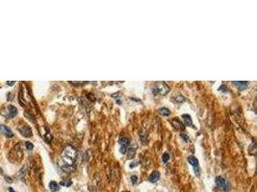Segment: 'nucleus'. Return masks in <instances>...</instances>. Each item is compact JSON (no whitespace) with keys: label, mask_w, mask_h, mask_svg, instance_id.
I'll list each match as a JSON object with an SVG mask.
<instances>
[{"label":"nucleus","mask_w":257,"mask_h":192,"mask_svg":"<svg viewBox=\"0 0 257 192\" xmlns=\"http://www.w3.org/2000/svg\"><path fill=\"white\" fill-rule=\"evenodd\" d=\"M77 156H78V151L71 145H67L62 151V157L66 164H73L75 162Z\"/></svg>","instance_id":"1"},{"label":"nucleus","mask_w":257,"mask_h":192,"mask_svg":"<svg viewBox=\"0 0 257 192\" xmlns=\"http://www.w3.org/2000/svg\"><path fill=\"white\" fill-rule=\"evenodd\" d=\"M170 87L165 82H157L152 87V92L154 95H166L170 92Z\"/></svg>","instance_id":"2"},{"label":"nucleus","mask_w":257,"mask_h":192,"mask_svg":"<svg viewBox=\"0 0 257 192\" xmlns=\"http://www.w3.org/2000/svg\"><path fill=\"white\" fill-rule=\"evenodd\" d=\"M118 143L120 145V153L121 154H125L127 149H128L129 145H130V138L128 136H121V138L118 139Z\"/></svg>","instance_id":"3"},{"label":"nucleus","mask_w":257,"mask_h":192,"mask_svg":"<svg viewBox=\"0 0 257 192\" xmlns=\"http://www.w3.org/2000/svg\"><path fill=\"white\" fill-rule=\"evenodd\" d=\"M216 185H218V187L220 188L223 191H228L229 188H230V185H229L227 181L220 176L216 178Z\"/></svg>","instance_id":"4"},{"label":"nucleus","mask_w":257,"mask_h":192,"mask_svg":"<svg viewBox=\"0 0 257 192\" xmlns=\"http://www.w3.org/2000/svg\"><path fill=\"white\" fill-rule=\"evenodd\" d=\"M188 161H189V163L191 164V165L194 167L195 174L197 175V177H198L200 176V166H198L197 158L195 157H194V156H190V157H188Z\"/></svg>","instance_id":"5"},{"label":"nucleus","mask_w":257,"mask_h":192,"mask_svg":"<svg viewBox=\"0 0 257 192\" xmlns=\"http://www.w3.org/2000/svg\"><path fill=\"white\" fill-rule=\"evenodd\" d=\"M170 122H171V124H172V127H174L175 130H177V131H184L185 130L184 125L182 124V122L180 120H178V118H173Z\"/></svg>","instance_id":"6"},{"label":"nucleus","mask_w":257,"mask_h":192,"mask_svg":"<svg viewBox=\"0 0 257 192\" xmlns=\"http://www.w3.org/2000/svg\"><path fill=\"white\" fill-rule=\"evenodd\" d=\"M19 131H20V133L22 134V136H25V138H30V136H32L31 128H30L28 125H24V126H22V128L19 129Z\"/></svg>","instance_id":"7"},{"label":"nucleus","mask_w":257,"mask_h":192,"mask_svg":"<svg viewBox=\"0 0 257 192\" xmlns=\"http://www.w3.org/2000/svg\"><path fill=\"white\" fill-rule=\"evenodd\" d=\"M136 149H137V146L136 145H129L128 149H127L125 155L127 158H133L134 156H135V153H136Z\"/></svg>","instance_id":"8"},{"label":"nucleus","mask_w":257,"mask_h":192,"mask_svg":"<svg viewBox=\"0 0 257 192\" xmlns=\"http://www.w3.org/2000/svg\"><path fill=\"white\" fill-rule=\"evenodd\" d=\"M0 131L3 133L5 136H7V138H12V136H14L13 134V132L11 131L10 128H8L7 126L5 125H0Z\"/></svg>","instance_id":"9"},{"label":"nucleus","mask_w":257,"mask_h":192,"mask_svg":"<svg viewBox=\"0 0 257 192\" xmlns=\"http://www.w3.org/2000/svg\"><path fill=\"white\" fill-rule=\"evenodd\" d=\"M233 84L236 86L240 90H244L248 87V82L247 81H238V82H233Z\"/></svg>","instance_id":"10"},{"label":"nucleus","mask_w":257,"mask_h":192,"mask_svg":"<svg viewBox=\"0 0 257 192\" xmlns=\"http://www.w3.org/2000/svg\"><path fill=\"white\" fill-rule=\"evenodd\" d=\"M7 111H8L7 116L10 117V118H12V117L16 116V113H18V109H16V107H14V106H9V107H8V109H7Z\"/></svg>","instance_id":"11"},{"label":"nucleus","mask_w":257,"mask_h":192,"mask_svg":"<svg viewBox=\"0 0 257 192\" xmlns=\"http://www.w3.org/2000/svg\"><path fill=\"white\" fill-rule=\"evenodd\" d=\"M160 179V172L159 171H153L151 175L149 176V182L150 183H156Z\"/></svg>","instance_id":"12"},{"label":"nucleus","mask_w":257,"mask_h":192,"mask_svg":"<svg viewBox=\"0 0 257 192\" xmlns=\"http://www.w3.org/2000/svg\"><path fill=\"white\" fill-rule=\"evenodd\" d=\"M182 118H183L184 124L186 126H193L192 117H191L189 114H183L182 115Z\"/></svg>","instance_id":"13"},{"label":"nucleus","mask_w":257,"mask_h":192,"mask_svg":"<svg viewBox=\"0 0 257 192\" xmlns=\"http://www.w3.org/2000/svg\"><path fill=\"white\" fill-rule=\"evenodd\" d=\"M62 169L67 173H71L75 170V165H73V164H65V165H62Z\"/></svg>","instance_id":"14"},{"label":"nucleus","mask_w":257,"mask_h":192,"mask_svg":"<svg viewBox=\"0 0 257 192\" xmlns=\"http://www.w3.org/2000/svg\"><path fill=\"white\" fill-rule=\"evenodd\" d=\"M172 101H174L175 103H177V104H179V103H182V102H184L185 101V97L182 94H175L174 96H173L172 97V99H171Z\"/></svg>","instance_id":"15"},{"label":"nucleus","mask_w":257,"mask_h":192,"mask_svg":"<svg viewBox=\"0 0 257 192\" xmlns=\"http://www.w3.org/2000/svg\"><path fill=\"white\" fill-rule=\"evenodd\" d=\"M158 112L161 115H163V116H168V115H170V111L168 109V108H161L158 109Z\"/></svg>","instance_id":"16"},{"label":"nucleus","mask_w":257,"mask_h":192,"mask_svg":"<svg viewBox=\"0 0 257 192\" xmlns=\"http://www.w3.org/2000/svg\"><path fill=\"white\" fill-rule=\"evenodd\" d=\"M48 186H49V188H50V190L53 192H56L59 190V185H58L56 182H50Z\"/></svg>","instance_id":"17"},{"label":"nucleus","mask_w":257,"mask_h":192,"mask_svg":"<svg viewBox=\"0 0 257 192\" xmlns=\"http://www.w3.org/2000/svg\"><path fill=\"white\" fill-rule=\"evenodd\" d=\"M248 150H250V155L255 156V154H256V142L255 141L252 142V144H251Z\"/></svg>","instance_id":"18"},{"label":"nucleus","mask_w":257,"mask_h":192,"mask_svg":"<svg viewBox=\"0 0 257 192\" xmlns=\"http://www.w3.org/2000/svg\"><path fill=\"white\" fill-rule=\"evenodd\" d=\"M140 138L143 144L146 143V140H147V134H146V133L143 130L140 133Z\"/></svg>","instance_id":"19"},{"label":"nucleus","mask_w":257,"mask_h":192,"mask_svg":"<svg viewBox=\"0 0 257 192\" xmlns=\"http://www.w3.org/2000/svg\"><path fill=\"white\" fill-rule=\"evenodd\" d=\"M168 160H170V154H168V153H164V154H163V156H162L163 162L167 163L168 161Z\"/></svg>","instance_id":"20"},{"label":"nucleus","mask_w":257,"mask_h":192,"mask_svg":"<svg viewBox=\"0 0 257 192\" xmlns=\"http://www.w3.org/2000/svg\"><path fill=\"white\" fill-rule=\"evenodd\" d=\"M71 181L70 180H66V181H63V182H61V185H65V186H70L71 185Z\"/></svg>","instance_id":"21"},{"label":"nucleus","mask_w":257,"mask_h":192,"mask_svg":"<svg viewBox=\"0 0 257 192\" xmlns=\"http://www.w3.org/2000/svg\"><path fill=\"white\" fill-rule=\"evenodd\" d=\"M130 180H131V183H133V185H136V183H138V177L136 176V175H132Z\"/></svg>","instance_id":"22"},{"label":"nucleus","mask_w":257,"mask_h":192,"mask_svg":"<svg viewBox=\"0 0 257 192\" xmlns=\"http://www.w3.org/2000/svg\"><path fill=\"white\" fill-rule=\"evenodd\" d=\"M180 136H181V138L183 139V140H184L185 142H189V141H190V138H189V136H188L187 134H180Z\"/></svg>","instance_id":"23"},{"label":"nucleus","mask_w":257,"mask_h":192,"mask_svg":"<svg viewBox=\"0 0 257 192\" xmlns=\"http://www.w3.org/2000/svg\"><path fill=\"white\" fill-rule=\"evenodd\" d=\"M25 146H26V148H27V150H32L33 149V144L31 143V142H29V141H26L25 142Z\"/></svg>","instance_id":"24"},{"label":"nucleus","mask_w":257,"mask_h":192,"mask_svg":"<svg viewBox=\"0 0 257 192\" xmlns=\"http://www.w3.org/2000/svg\"><path fill=\"white\" fill-rule=\"evenodd\" d=\"M219 90L220 91H226V90H227V87H226L225 85H222V86L219 87Z\"/></svg>","instance_id":"25"},{"label":"nucleus","mask_w":257,"mask_h":192,"mask_svg":"<svg viewBox=\"0 0 257 192\" xmlns=\"http://www.w3.org/2000/svg\"><path fill=\"white\" fill-rule=\"evenodd\" d=\"M88 95H89V98H90V99L92 100V101H95V97H92V96H93L92 93H89V94H88Z\"/></svg>","instance_id":"26"},{"label":"nucleus","mask_w":257,"mask_h":192,"mask_svg":"<svg viewBox=\"0 0 257 192\" xmlns=\"http://www.w3.org/2000/svg\"><path fill=\"white\" fill-rule=\"evenodd\" d=\"M5 179L7 180V182H8V183H13L12 179H11V178H9V177H5Z\"/></svg>","instance_id":"27"},{"label":"nucleus","mask_w":257,"mask_h":192,"mask_svg":"<svg viewBox=\"0 0 257 192\" xmlns=\"http://www.w3.org/2000/svg\"><path fill=\"white\" fill-rule=\"evenodd\" d=\"M136 164H137V162H135V163H134V162H132V163L130 164V167H131V168H133V167L136 166Z\"/></svg>","instance_id":"28"},{"label":"nucleus","mask_w":257,"mask_h":192,"mask_svg":"<svg viewBox=\"0 0 257 192\" xmlns=\"http://www.w3.org/2000/svg\"><path fill=\"white\" fill-rule=\"evenodd\" d=\"M14 84H15V82H7V85H9V86H12Z\"/></svg>","instance_id":"29"},{"label":"nucleus","mask_w":257,"mask_h":192,"mask_svg":"<svg viewBox=\"0 0 257 192\" xmlns=\"http://www.w3.org/2000/svg\"><path fill=\"white\" fill-rule=\"evenodd\" d=\"M8 191H9V192H16L12 187H9V189H8Z\"/></svg>","instance_id":"30"},{"label":"nucleus","mask_w":257,"mask_h":192,"mask_svg":"<svg viewBox=\"0 0 257 192\" xmlns=\"http://www.w3.org/2000/svg\"><path fill=\"white\" fill-rule=\"evenodd\" d=\"M123 192H128V191H123Z\"/></svg>","instance_id":"31"}]
</instances>
